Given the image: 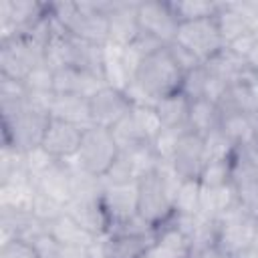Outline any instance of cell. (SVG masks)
I'll return each mask as SVG.
<instances>
[{
	"instance_id": "6da1fadb",
	"label": "cell",
	"mask_w": 258,
	"mask_h": 258,
	"mask_svg": "<svg viewBox=\"0 0 258 258\" xmlns=\"http://www.w3.org/2000/svg\"><path fill=\"white\" fill-rule=\"evenodd\" d=\"M179 183H181V177L175 173L173 165L165 161H159V167L153 173L137 181V187H139L137 214L155 230H159L163 224H167L175 216L173 198Z\"/></svg>"
},
{
	"instance_id": "7a4b0ae2",
	"label": "cell",
	"mask_w": 258,
	"mask_h": 258,
	"mask_svg": "<svg viewBox=\"0 0 258 258\" xmlns=\"http://www.w3.org/2000/svg\"><path fill=\"white\" fill-rule=\"evenodd\" d=\"M48 8L69 34L95 44L109 42L107 2H48Z\"/></svg>"
},
{
	"instance_id": "3957f363",
	"label": "cell",
	"mask_w": 258,
	"mask_h": 258,
	"mask_svg": "<svg viewBox=\"0 0 258 258\" xmlns=\"http://www.w3.org/2000/svg\"><path fill=\"white\" fill-rule=\"evenodd\" d=\"M2 111V145H10L20 151H28L42 143L50 115L20 103H0Z\"/></svg>"
},
{
	"instance_id": "277c9868",
	"label": "cell",
	"mask_w": 258,
	"mask_h": 258,
	"mask_svg": "<svg viewBox=\"0 0 258 258\" xmlns=\"http://www.w3.org/2000/svg\"><path fill=\"white\" fill-rule=\"evenodd\" d=\"M133 83H137L155 103L167 95L179 93L183 83V73L177 69L167 48H159L145 56L135 73Z\"/></svg>"
},
{
	"instance_id": "5b68a950",
	"label": "cell",
	"mask_w": 258,
	"mask_h": 258,
	"mask_svg": "<svg viewBox=\"0 0 258 258\" xmlns=\"http://www.w3.org/2000/svg\"><path fill=\"white\" fill-rule=\"evenodd\" d=\"M119 153L121 151H119V145H117L111 129L93 125L83 131L81 147H79L75 161L85 171H89L97 177H105L109 173V169L113 167V163L117 161Z\"/></svg>"
},
{
	"instance_id": "8992f818",
	"label": "cell",
	"mask_w": 258,
	"mask_h": 258,
	"mask_svg": "<svg viewBox=\"0 0 258 258\" xmlns=\"http://www.w3.org/2000/svg\"><path fill=\"white\" fill-rule=\"evenodd\" d=\"M44 62V46L28 36L0 40V75L24 81L38 64Z\"/></svg>"
},
{
	"instance_id": "52a82bcc",
	"label": "cell",
	"mask_w": 258,
	"mask_h": 258,
	"mask_svg": "<svg viewBox=\"0 0 258 258\" xmlns=\"http://www.w3.org/2000/svg\"><path fill=\"white\" fill-rule=\"evenodd\" d=\"M175 42H179L181 46L191 50L202 62H208L226 46L222 32L218 28L216 16L191 20V22H181L177 28Z\"/></svg>"
},
{
	"instance_id": "ba28073f",
	"label": "cell",
	"mask_w": 258,
	"mask_h": 258,
	"mask_svg": "<svg viewBox=\"0 0 258 258\" xmlns=\"http://www.w3.org/2000/svg\"><path fill=\"white\" fill-rule=\"evenodd\" d=\"M218 240L216 244L226 250L230 256H236L240 250L248 248L254 244L256 230H258V220L248 216L240 206L232 208L218 220Z\"/></svg>"
},
{
	"instance_id": "9c48e42d",
	"label": "cell",
	"mask_w": 258,
	"mask_h": 258,
	"mask_svg": "<svg viewBox=\"0 0 258 258\" xmlns=\"http://www.w3.org/2000/svg\"><path fill=\"white\" fill-rule=\"evenodd\" d=\"M48 14L46 2L2 0L0 2V40L22 36Z\"/></svg>"
},
{
	"instance_id": "30bf717a",
	"label": "cell",
	"mask_w": 258,
	"mask_h": 258,
	"mask_svg": "<svg viewBox=\"0 0 258 258\" xmlns=\"http://www.w3.org/2000/svg\"><path fill=\"white\" fill-rule=\"evenodd\" d=\"M137 24H139V32L149 34L151 38L159 40L163 46L175 40L179 28V22L169 2H161V0L137 2Z\"/></svg>"
},
{
	"instance_id": "8fae6325",
	"label": "cell",
	"mask_w": 258,
	"mask_h": 258,
	"mask_svg": "<svg viewBox=\"0 0 258 258\" xmlns=\"http://www.w3.org/2000/svg\"><path fill=\"white\" fill-rule=\"evenodd\" d=\"M89 105H91L93 125H99L105 129H113L117 123H121L133 107L125 91H119L109 85L103 87L97 95H93L89 99Z\"/></svg>"
},
{
	"instance_id": "7c38bea8",
	"label": "cell",
	"mask_w": 258,
	"mask_h": 258,
	"mask_svg": "<svg viewBox=\"0 0 258 258\" xmlns=\"http://www.w3.org/2000/svg\"><path fill=\"white\" fill-rule=\"evenodd\" d=\"M137 200H139L137 181L105 183L103 194H101V204H103L105 214L109 218V228L135 218L137 216Z\"/></svg>"
},
{
	"instance_id": "4fadbf2b",
	"label": "cell",
	"mask_w": 258,
	"mask_h": 258,
	"mask_svg": "<svg viewBox=\"0 0 258 258\" xmlns=\"http://www.w3.org/2000/svg\"><path fill=\"white\" fill-rule=\"evenodd\" d=\"M220 109L256 115L258 113V73L246 67L234 81H230L228 91L220 101Z\"/></svg>"
},
{
	"instance_id": "5bb4252c",
	"label": "cell",
	"mask_w": 258,
	"mask_h": 258,
	"mask_svg": "<svg viewBox=\"0 0 258 258\" xmlns=\"http://www.w3.org/2000/svg\"><path fill=\"white\" fill-rule=\"evenodd\" d=\"M36 185L26 169L0 177V212H30Z\"/></svg>"
},
{
	"instance_id": "9a60e30c",
	"label": "cell",
	"mask_w": 258,
	"mask_h": 258,
	"mask_svg": "<svg viewBox=\"0 0 258 258\" xmlns=\"http://www.w3.org/2000/svg\"><path fill=\"white\" fill-rule=\"evenodd\" d=\"M103 87H107V83L101 73L83 71L75 67L54 71V95H77L83 99H91Z\"/></svg>"
},
{
	"instance_id": "2e32d148",
	"label": "cell",
	"mask_w": 258,
	"mask_h": 258,
	"mask_svg": "<svg viewBox=\"0 0 258 258\" xmlns=\"http://www.w3.org/2000/svg\"><path fill=\"white\" fill-rule=\"evenodd\" d=\"M81 139H83L81 127H75L71 123L50 117L40 145L54 159H75L79 153V147H81Z\"/></svg>"
},
{
	"instance_id": "e0dca14e",
	"label": "cell",
	"mask_w": 258,
	"mask_h": 258,
	"mask_svg": "<svg viewBox=\"0 0 258 258\" xmlns=\"http://www.w3.org/2000/svg\"><path fill=\"white\" fill-rule=\"evenodd\" d=\"M171 165L175 173L181 179H200L202 169L206 165V149H204V137L185 131L177 143V149L173 153Z\"/></svg>"
},
{
	"instance_id": "ac0fdd59",
	"label": "cell",
	"mask_w": 258,
	"mask_h": 258,
	"mask_svg": "<svg viewBox=\"0 0 258 258\" xmlns=\"http://www.w3.org/2000/svg\"><path fill=\"white\" fill-rule=\"evenodd\" d=\"M109 42L127 46L139 34L137 2H107Z\"/></svg>"
},
{
	"instance_id": "d6986e66",
	"label": "cell",
	"mask_w": 258,
	"mask_h": 258,
	"mask_svg": "<svg viewBox=\"0 0 258 258\" xmlns=\"http://www.w3.org/2000/svg\"><path fill=\"white\" fill-rule=\"evenodd\" d=\"M34 185H36V191L46 194L62 204H69L73 198L69 159H56L46 171H42L38 177H34Z\"/></svg>"
},
{
	"instance_id": "ffe728a7",
	"label": "cell",
	"mask_w": 258,
	"mask_h": 258,
	"mask_svg": "<svg viewBox=\"0 0 258 258\" xmlns=\"http://www.w3.org/2000/svg\"><path fill=\"white\" fill-rule=\"evenodd\" d=\"M67 214L75 222H79L87 232H91L93 236H103L109 230V218L105 214L101 198L71 200L67 204Z\"/></svg>"
},
{
	"instance_id": "44dd1931",
	"label": "cell",
	"mask_w": 258,
	"mask_h": 258,
	"mask_svg": "<svg viewBox=\"0 0 258 258\" xmlns=\"http://www.w3.org/2000/svg\"><path fill=\"white\" fill-rule=\"evenodd\" d=\"M48 113H50L52 119L71 123L75 127H81L83 131L93 127L89 99H83V97H77V95H54Z\"/></svg>"
},
{
	"instance_id": "7402d4cb",
	"label": "cell",
	"mask_w": 258,
	"mask_h": 258,
	"mask_svg": "<svg viewBox=\"0 0 258 258\" xmlns=\"http://www.w3.org/2000/svg\"><path fill=\"white\" fill-rule=\"evenodd\" d=\"M189 99L183 93H173L157 101L155 111L159 115V121L165 129H177L187 131L189 121Z\"/></svg>"
},
{
	"instance_id": "603a6c76",
	"label": "cell",
	"mask_w": 258,
	"mask_h": 258,
	"mask_svg": "<svg viewBox=\"0 0 258 258\" xmlns=\"http://www.w3.org/2000/svg\"><path fill=\"white\" fill-rule=\"evenodd\" d=\"M222 123V109L218 103L210 99H194L189 103V121L187 131L206 137L214 129H218Z\"/></svg>"
},
{
	"instance_id": "cb8c5ba5",
	"label": "cell",
	"mask_w": 258,
	"mask_h": 258,
	"mask_svg": "<svg viewBox=\"0 0 258 258\" xmlns=\"http://www.w3.org/2000/svg\"><path fill=\"white\" fill-rule=\"evenodd\" d=\"M222 133L232 141L236 149H248L254 147V125L252 115L240 113V111H222Z\"/></svg>"
},
{
	"instance_id": "d4e9b609",
	"label": "cell",
	"mask_w": 258,
	"mask_h": 258,
	"mask_svg": "<svg viewBox=\"0 0 258 258\" xmlns=\"http://www.w3.org/2000/svg\"><path fill=\"white\" fill-rule=\"evenodd\" d=\"M103 77L109 87H115L119 91H125L129 83L133 81L125 58H123V46L115 42H107L103 46Z\"/></svg>"
},
{
	"instance_id": "484cf974",
	"label": "cell",
	"mask_w": 258,
	"mask_h": 258,
	"mask_svg": "<svg viewBox=\"0 0 258 258\" xmlns=\"http://www.w3.org/2000/svg\"><path fill=\"white\" fill-rule=\"evenodd\" d=\"M202 185V183H200ZM238 206V194L236 185H220V187H202V202H200V214L218 220L226 212Z\"/></svg>"
},
{
	"instance_id": "4316f807",
	"label": "cell",
	"mask_w": 258,
	"mask_h": 258,
	"mask_svg": "<svg viewBox=\"0 0 258 258\" xmlns=\"http://www.w3.org/2000/svg\"><path fill=\"white\" fill-rule=\"evenodd\" d=\"M48 234L60 244V246H81V248H89L97 236H93L91 232H87L79 222H75L67 212L56 218L52 224L46 226Z\"/></svg>"
},
{
	"instance_id": "83f0119b",
	"label": "cell",
	"mask_w": 258,
	"mask_h": 258,
	"mask_svg": "<svg viewBox=\"0 0 258 258\" xmlns=\"http://www.w3.org/2000/svg\"><path fill=\"white\" fill-rule=\"evenodd\" d=\"M155 236H113L105 234L107 258H143Z\"/></svg>"
},
{
	"instance_id": "f1b7e54d",
	"label": "cell",
	"mask_w": 258,
	"mask_h": 258,
	"mask_svg": "<svg viewBox=\"0 0 258 258\" xmlns=\"http://www.w3.org/2000/svg\"><path fill=\"white\" fill-rule=\"evenodd\" d=\"M216 22L218 28L222 32V38L226 44H230L232 40L240 38L246 32H252L244 20V16L240 14L236 2H218V12H216Z\"/></svg>"
},
{
	"instance_id": "f546056e",
	"label": "cell",
	"mask_w": 258,
	"mask_h": 258,
	"mask_svg": "<svg viewBox=\"0 0 258 258\" xmlns=\"http://www.w3.org/2000/svg\"><path fill=\"white\" fill-rule=\"evenodd\" d=\"M129 119L137 131V135L141 137V141L151 143L157 133L163 129L159 115L155 111V107H147V105H133L129 111Z\"/></svg>"
},
{
	"instance_id": "4dcf8cb0",
	"label": "cell",
	"mask_w": 258,
	"mask_h": 258,
	"mask_svg": "<svg viewBox=\"0 0 258 258\" xmlns=\"http://www.w3.org/2000/svg\"><path fill=\"white\" fill-rule=\"evenodd\" d=\"M204 64L210 69V73H214L216 77L224 79L228 85H230V81H234V79L248 67V62H246L242 56H238L236 52H232L228 46H224L214 58H210V60L204 62Z\"/></svg>"
},
{
	"instance_id": "1f68e13d",
	"label": "cell",
	"mask_w": 258,
	"mask_h": 258,
	"mask_svg": "<svg viewBox=\"0 0 258 258\" xmlns=\"http://www.w3.org/2000/svg\"><path fill=\"white\" fill-rule=\"evenodd\" d=\"M202 202V185L196 179H181L173 198L175 216H196L200 214Z\"/></svg>"
},
{
	"instance_id": "d6a6232c",
	"label": "cell",
	"mask_w": 258,
	"mask_h": 258,
	"mask_svg": "<svg viewBox=\"0 0 258 258\" xmlns=\"http://www.w3.org/2000/svg\"><path fill=\"white\" fill-rule=\"evenodd\" d=\"M169 6L179 24L210 18V16H216L218 12V2H208V0H171Z\"/></svg>"
},
{
	"instance_id": "836d02e7",
	"label": "cell",
	"mask_w": 258,
	"mask_h": 258,
	"mask_svg": "<svg viewBox=\"0 0 258 258\" xmlns=\"http://www.w3.org/2000/svg\"><path fill=\"white\" fill-rule=\"evenodd\" d=\"M204 149H206V161H222V159H232L234 153L238 151L232 141L222 133V129H214L204 137Z\"/></svg>"
},
{
	"instance_id": "e575fe53",
	"label": "cell",
	"mask_w": 258,
	"mask_h": 258,
	"mask_svg": "<svg viewBox=\"0 0 258 258\" xmlns=\"http://www.w3.org/2000/svg\"><path fill=\"white\" fill-rule=\"evenodd\" d=\"M198 181L202 183V187H220L232 183V159L206 161Z\"/></svg>"
},
{
	"instance_id": "d590c367",
	"label": "cell",
	"mask_w": 258,
	"mask_h": 258,
	"mask_svg": "<svg viewBox=\"0 0 258 258\" xmlns=\"http://www.w3.org/2000/svg\"><path fill=\"white\" fill-rule=\"evenodd\" d=\"M30 212H32V216L36 220H40L44 226H48V224H52L56 218H60L67 212V204H62V202H58V200H54V198H50L46 194L36 191Z\"/></svg>"
},
{
	"instance_id": "8d00e7d4",
	"label": "cell",
	"mask_w": 258,
	"mask_h": 258,
	"mask_svg": "<svg viewBox=\"0 0 258 258\" xmlns=\"http://www.w3.org/2000/svg\"><path fill=\"white\" fill-rule=\"evenodd\" d=\"M24 87L28 95H54V71L46 62L38 64L24 79Z\"/></svg>"
},
{
	"instance_id": "74e56055",
	"label": "cell",
	"mask_w": 258,
	"mask_h": 258,
	"mask_svg": "<svg viewBox=\"0 0 258 258\" xmlns=\"http://www.w3.org/2000/svg\"><path fill=\"white\" fill-rule=\"evenodd\" d=\"M185 131H177V129H161L157 133V137L151 141V147L155 151V155L159 157V161H165V163H171L173 159V153L177 149V143L181 139Z\"/></svg>"
},
{
	"instance_id": "f35d334b",
	"label": "cell",
	"mask_w": 258,
	"mask_h": 258,
	"mask_svg": "<svg viewBox=\"0 0 258 258\" xmlns=\"http://www.w3.org/2000/svg\"><path fill=\"white\" fill-rule=\"evenodd\" d=\"M206 81H208V69H206V64H200L198 69H194V71L183 75V83H181V91L179 93H183L189 101L204 99Z\"/></svg>"
},
{
	"instance_id": "ab89813d",
	"label": "cell",
	"mask_w": 258,
	"mask_h": 258,
	"mask_svg": "<svg viewBox=\"0 0 258 258\" xmlns=\"http://www.w3.org/2000/svg\"><path fill=\"white\" fill-rule=\"evenodd\" d=\"M54 161H56V159H54L42 145L24 151V167H26L28 175L32 177V181H34V177H38L42 171H46Z\"/></svg>"
},
{
	"instance_id": "60d3db41",
	"label": "cell",
	"mask_w": 258,
	"mask_h": 258,
	"mask_svg": "<svg viewBox=\"0 0 258 258\" xmlns=\"http://www.w3.org/2000/svg\"><path fill=\"white\" fill-rule=\"evenodd\" d=\"M238 194V206L252 218L258 220V181H246L236 187Z\"/></svg>"
},
{
	"instance_id": "b9f144b4",
	"label": "cell",
	"mask_w": 258,
	"mask_h": 258,
	"mask_svg": "<svg viewBox=\"0 0 258 258\" xmlns=\"http://www.w3.org/2000/svg\"><path fill=\"white\" fill-rule=\"evenodd\" d=\"M167 48V52H169V56L173 58V62L177 64V69L185 75V73H189V71H194V69H198L200 64H204L191 50H187L185 46H181L179 42H171V44H167L165 46Z\"/></svg>"
},
{
	"instance_id": "7bdbcfd3",
	"label": "cell",
	"mask_w": 258,
	"mask_h": 258,
	"mask_svg": "<svg viewBox=\"0 0 258 258\" xmlns=\"http://www.w3.org/2000/svg\"><path fill=\"white\" fill-rule=\"evenodd\" d=\"M26 97L28 91L24 87V81L0 75V103H20L26 101Z\"/></svg>"
},
{
	"instance_id": "ee69618b",
	"label": "cell",
	"mask_w": 258,
	"mask_h": 258,
	"mask_svg": "<svg viewBox=\"0 0 258 258\" xmlns=\"http://www.w3.org/2000/svg\"><path fill=\"white\" fill-rule=\"evenodd\" d=\"M0 258H40L36 248L26 240H12L0 246Z\"/></svg>"
},
{
	"instance_id": "f6af8a7d",
	"label": "cell",
	"mask_w": 258,
	"mask_h": 258,
	"mask_svg": "<svg viewBox=\"0 0 258 258\" xmlns=\"http://www.w3.org/2000/svg\"><path fill=\"white\" fill-rule=\"evenodd\" d=\"M189 258H232L226 250H222L218 244H210L206 248H200L196 252H191Z\"/></svg>"
},
{
	"instance_id": "bcb514c9",
	"label": "cell",
	"mask_w": 258,
	"mask_h": 258,
	"mask_svg": "<svg viewBox=\"0 0 258 258\" xmlns=\"http://www.w3.org/2000/svg\"><path fill=\"white\" fill-rule=\"evenodd\" d=\"M58 258H89V250L81 246H60Z\"/></svg>"
},
{
	"instance_id": "7dc6e473",
	"label": "cell",
	"mask_w": 258,
	"mask_h": 258,
	"mask_svg": "<svg viewBox=\"0 0 258 258\" xmlns=\"http://www.w3.org/2000/svg\"><path fill=\"white\" fill-rule=\"evenodd\" d=\"M246 155H248V161H250V167H252V175L258 181V147H248Z\"/></svg>"
},
{
	"instance_id": "c3c4849f",
	"label": "cell",
	"mask_w": 258,
	"mask_h": 258,
	"mask_svg": "<svg viewBox=\"0 0 258 258\" xmlns=\"http://www.w3.org/2000/svg\"><path fill=\"white\" fill-rule=\"evenodd\" d=\"M246 62H248V67H250L254 73H258V38H256V44H254V48L250 50Z\"/></svg>"
},
{
	"instance_id": "681fc988",
	"label": "cell",
	"mask_w": 258,
	"mask_h": 258,
	"mask_svg": "<svg viewBox=\"0 0 258 258\" xmlns=\"http://www.w3.org/2000/svg\"><path fill=\"white\" fill-rule=\"evenodd\" d=\"M232 258H258V248L252 244V246H248V248H244V250H240L236 256H232Z\"/></svg>"
},
{
	"instance_id": "f907efd6",
	"label": "cell",
	"mask_w": 258,
	"mask_h": 258,
	"mask_svg": "<svg viewBox=\"0 0 258 258\" xmlns=\"http://www.w3.org/2000/svg\"><path fill=\"white\" fill-rule=\"evenodd\" d=\"M252 125H254V147H258V113L252 115Z\"/></svg>"
}]
</instances>
